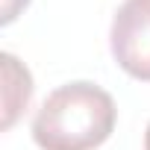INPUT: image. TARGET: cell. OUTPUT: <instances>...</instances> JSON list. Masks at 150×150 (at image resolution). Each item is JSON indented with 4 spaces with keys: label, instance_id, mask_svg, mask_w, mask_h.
Listing matches in <instances>:
<instances>
[{
    "label": "cell",
    "instance_id": "cell-1",
    "mask_svg": "<svg viewBox=\"0 0 150 150\" xmlns=\"http://www.w3.org/2000/svg\"><path fill=\"white\" fill-rule=\"evenodd\" d=\"M118 124V106L106 88L88 80L53 88L33 118L38 150H97Z\"/></svg>",
    "mask_w": 150,
    "mask_h": 150
},
{
    "label": "cell",
    "instance_id": "cell-2",
    "mask_svg": "<svg viewBox=\"0 0 150 150\" xmlns=\"http://www.w3.org/2000/svg\"><path fill=\"white\" fill-rule=\"evenodd\" d=\"M109 50L127 77L150 83V0H124L112 18Z\"/></svg>",
    "mask_w": 150,
    "mask_h": 150
},
{
    "label": "cell",
    "instance_id": "cell-3",
    "mask_svg": "<svg viewBox=\"0 0 150 150\" xmlns=\"http://www.w3.org/2000/svg\"><path fill=\"white\" fill-rule=\"evenodd\" d=\"M0 62H3V129H9L33 100V74L12 53H3Z\"/></svg>",
    "mask_w": 150,
    "mask_h": 150
},
{
    "label": "cell",
    "instance_id": "cell-4",
    "mask_svg": "<svg viewBox=\"0 0 150 150\" xmlns=\"http://www.w3.org/2000/svg\"><path fill=\"white\" fill-rule=\"evenodd\" d=\"M27 6H30V0H3V18H0V24H3V27L12 24Z\"/></svg>",
    "mask_w": 150,
    "mask_h": 150
},
{
    "label": "cell",
    "instance_id": "cell-5",
    "mask_svg": "<svg viewBox=\"0 0 150 150\" xmlns=\"http://www.w3.org/2000/svg\"><path fill=\"white\" fill-rule=\"evenodd\" d=\"M144 150H150V124H147V129H144Z\"/></svg>",
    "mask_w": 150,
    "mask_h": 150
}]
</instances>
